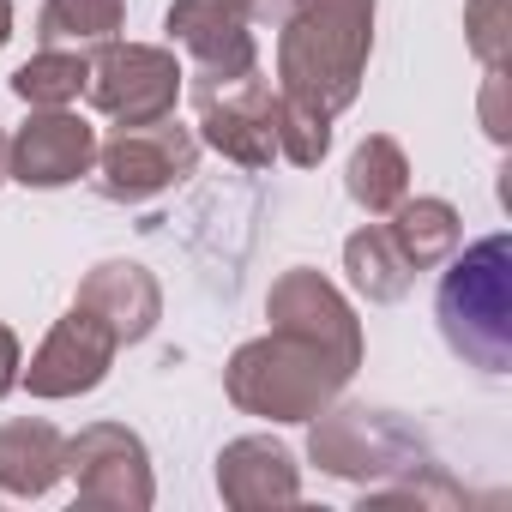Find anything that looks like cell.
<instances>
[{
  "instance_id": "obj_1",
  "label": "cell",
  "mask_w": 512,
  "mask_h": 512,
  "mask_svg": "<svg viewBox=\"0 0 512 512\" xmlns=\"http://www.w3.org/2000/svg\"><path fill=\"white\" fill-rule=\"evenodd\" d=\"M278 31V97L338 121L374 55V0H290Z\"/></svg>"
},
{
  "instance_id": "obj_2",
  "label": "cell",
  "mask_w": 512,
  "mask_h": 512,
  "mask_svg": "<svg viewBox=\"0 0 512 512\" xmlns=\"http://www.w3.org/2000/svg\"><path fill=\"white\" fill-rule=\"evenodd\" d=\"M440 332L458 362L482 374L512 368V247L506 235H488L464 260H452L440 284Z\"/></svg>"
},
{
  "instance_id": "obj_3",
  "label": "cell",
  "mask_w": 512,
  "mask_h": 512,
  "mask_svg": "<svg viewBox=\"0 0 512 512\" xmlns=\"http://www.w3.org/2000/svg\"><path fill=\"white\" fill-rule=\"evenodd\" d=\"M350 380L302 338L290 332H266V338H247L229 368H223V392L235 410L247 416H266V422H314Z\"/></svg>"
},
{
  "instance_id": "obj_4",
  "label": "cell",
  "mask_w": 512,
  "mask_h": 512,
  "mask_svg": "<svg viewBox=\"0 0 512 512\" xmlns=\"http://www.w3.org/2000/svg\"><path fill=\"white\" fill-rule=\"evenodd\" d=\"M308 452L320 470L344 476V482H392L416 464H428V446L422 434H410L392 410H368V404H326L314 416V434H308Z\"/></svg>"
},
{
  "instance_id": "obj_5",
  "label": "cell",
  "mask_w": 512,
  "mask_h": 512,
  "mask_svg": "<svg viewBox=\"0 0 512 512\" xmlns=\"http://www.w3.org/2000/svg\"><path fill=\"white\" fill-rule=\"evenodd\" d=\"M199 163V133L181 127L175 115L163 121H139V127H115V139H97V193L115 205H145L157 193H169L175 181H187Z\"/></svg>"
},
{
  "instance_id": "obj_6",
  "label": "cell",
  "mask_w": 512,
  "mask_h": 512,
  "mask_svg": "<svg viewBox=\"0 0 512 512\" xmlns=\"http://www.w3.org/2000/svg\"><path fill=\"white\" fill-rule=\"evenodd\" d=\"M181 79L187 67L175 61V49H157V43H103L91 49V79H85V97L121 121V127H139V121H163L175 115L181 103Z\"/></svg>"
},
{
  "instance_id": "obj_7",
  "label": "cell",
  "mask_w": 512,
  "mask_h": 512,
  "mask_svg": "<svg viewBox=\"0 0 512 512\" xmlns=\"http://www.w3.org/2000/svg\"><path fill=\"white\" fill-rule=\"evenodd\" d=\"M193 109H199V145L223 151L241 169H266L278 157V91L253 73L235 79H193Z\"/></svg>"
},
{
  "instance_id": "obj_8",
  "label": "cell",
  "mask_w": 512,
  "mask_h": 512,
  "mask_svg": "<svg viewBox=\"0 0 512 512\" xmlns=\"http://www.w3.org/2000/svg\"><path fill=\"white\" fill-rule=\"evenodd\" d=\"M266 320H272V332H290V338L314 344L344 380L362 368V326H356L350 302H344L314 266H296V272H284V278L272 284Z\"/></svg>"
},
{
  "instance_id": "obj_9",
  "label": "cell",
  "mask_w": 512,
  "mask_h": 512,
  "mask_svg": "<svg viewBox=\"0 0 512 512\" xmlns=\"http://www.w3.org/2000/svg\"><path fill=\"white\" fill-rule=\"evenodd\" d=\"M67 476L79 482V500L85 506L145 512L157 500L145 440L133 428H121V422H91L85 434H73L67 440Z\"/></svg>"
},
{
  "instance_id": "obj_10",
  "label": "cell",
  "mask_w": 512,
  "mask_h": 512,
  "mask_svg": "<svg viewBox=\"0 0 512 512\" xmlns=\"http://www.w3.org/2000/svg\"><path fill=\"white\" fill-rule=\"evenodd\" d=\"M115 332L91 314V308H67L49 338L37 344V356L19 368V386H31V398H85L109 380V362H115Z\"/></svg>"
},
{
  "instance_id": "obj_11",
  "label": "cell",
  "mask_w": 512,
  "mask_h": 512,
  "mask_svg": "<svg viewBox=\"0 0 512 512\" xmlns=\"http://www.w3.org/2000/svg\"><path fill=\"white\" fill-rule=\"evenodd\" d=\"M163 25H169V43L193 67L187 79H235L260 67L247 0H175Z\"/></svg>"
},
{
  "instance_id": "obj_12",
  "label": "cell",
  "mask_w": 512,
  "mask_h": 512,
  "mask_svg": "<svg viewBox=\"0 0 512 512\" xmlns=\"http://www.w3.org/2000/svg\"><path fill=\"white\" fill-rule=\"evenodd\" d=\"M97 163V127L73 109H31V121L7 139V181L25 187H67L91 175Z\"/></svg>"
},
{
  "instance_id": "obj_13",
  "label": "cell",
  "mask_w": 512,
  "mask_h": 512,
  "mask_svg": "<svg viewBox=\"0 0 512 512\" xmlns=\"http://www.w3.org/2000/svg\"><path fill=\"white\" fill-rule=\"evenodd\" d=\"M217 494H223L235 512L296 506V500H302V476H296L290 446H278V440H266V434L229 440V446L217 452Z\"/></svg>"
},
{
  "instance_id": "obj_14",
  "label": "cell",
  "mask_w": 512,
  "mask_h": 512,
  "mask_svg": "<svg viewBox=\"0 0 512 512\" xmlns=\"http://www.w3.org/2000/svg\"><path fill=\"white\" fill-rule=\"evenodd\" d=\"M79 308H91V314L115 332V344H139V338L157 332L163 290H157V278H151L145 266H133V260H103V266H91V278L79 284Z\"/></svg>"
},
{
  "instance_id": "obj_15",
  "label": "cell",
  "mask_w": 512,
  "mask_h": 512,
  "mask_svg": "<svg viewBox=\"0 0 512 512\" xmlns=\"http://www.w3.org/2000/svg\"><path fill=\"white\" fill-rule=\"evenodd\" d=\"M67 476V440L55 422H0V494L37 500Z\"/></svg>"
},
{
  "instance_id": "obj_16",
  "label": "cell",
  "mask_w": 512,
  "mask_h": 512,
  "mask_svg": "<svg viewBox=\"0 0 512 512\" xmlns=\"http://www.w3.org/2000/svg\"><path fill=\"white\" fill-rule=\"evenodd\" d=\"M386 217H392L386 235L398 241V253L410 260V272H434V266H446L452 253H458L464 223H458L452 199H434V193H422V199H398Z\"/></svg>"
},
{
  "instance_id": "obj_17",
  "label": "cell",
  "mask_w": 512,
  "mask_h": 512,
  "mask_svg": "<svg viewBox=\"0 0 512 512\" xmlns=\"http://www.w3.org/2000/svg\"><path fill=\"white\" fill-rule=\"evenodd\" d=\"M344 187H350V199H356L368 217H386L398 199H410V157H404V145L386 139V133H368V139L350 151Z\"/></svg>"
},
{
  "instance_id": "obj_18",
  "label": "cell",
  "mask_w": 512,
  "mask_h": 512,
  "mask_svg": "<svg viewBox=\"0 0 512 512\" xmlns=\"http://www.w3.org/2000/svg\"><path fill=\"white\" fill-rule=\"evenodd\" d=\"M127 25V0H43L37 13V43L43 49H103Z\"/></svg>"
},
{
  "instance_id": "obj_19",
  "label": "cell",
  "mask_w": 512,
  "mask_h": 512,
  "mask_svg": "<svg viewBox=\"0 0 512 512\" xmlns=\"http://www.w3.org/2000/svg\"><path fill=\"white\" fill-rule=\"evenodd\" d=\"M344 272H350V284L368 302H404L410 284H416V272H410L404 253H398V241L386 235V223H368V229H356L344 241Z\"/></svg>"
},
{
  "instance_id": "obj_20",
  "label": "cell",
  "mask_w": 512,
  "mask_h": 512,
  "mask_svg": "<svg viewBox=\"0 0 512 512\" xmlns=\"http://www.w3.org/2000/svg\"><path fill=\"white\" fill-rule=\"evenodd\" d=\"M91 79V55L79 49H37L19 73H13V97L31 109H73L85 97Z\"/></svg>"
},
{
  "instance_id": "obj_21",
  "label": "cell",
  "mask_w": 512,
  "mask_h": 512,
  "mask_svg": "<svg viewBox=\"0 0 512 512\" xmlns=\"http://www.w3.org/2000/svg\"><path fill=\"white\" fill-rule=\"evenodd\" d=\"M326 151H332V115L296 97H278V157H290L296 169H314L326 163Z\"/></svg>"
},
{
  "instance_id": "obj_22",
  "label": "cell",
  "mask_w": 512,
  "mask_h": 512,
  "mask_svg": "<svg viewBox=\"0 0 512 512\" xmlns=\"http://www.w3.org/2000/svg\"><path fill=\"white\" fill-rule=\"evenodd\" d=\"M464 31L482 73H500L512 61V0H464Z\"/></svg>"
},
{
  "instance_id": "obj_23",
  "label": "cell",
  "mask_w": 512,
  "mask_h": 512,
  "mask_svg": "<svg viewBox=\"0 0 512 512\" xmlns=\"http://www.w3.org/2000/svg\"><path fill=\"white\" fill-rule=\"evenodd\" d=\"M506 127H512V121H506V67H500V73L482 79V133H488L494 145H506Z\"/></svg>"
},
{
  "instance_id": "obj_24",
  "label": "cell",
  "mask_w": 512,
  "mask_h": 512,
  "mask_svg": "<svg viewBox=\"0 0 512 512\" xmlns=\"http://www.w3.org/2000/svg\"><path fill=\"white\" fill-rule=\"evenodd\" d=\"M19 368H25L19 338H13V326H0V398H7V392L19 386Z\"/></svg>"
},
{
  "instance_id": "obj_25",
  "label": "cell",
  "mask_w": 512,
  "mask_h": 512,
  "mask_svg": "<svg viewBox=\"0 0 512 512\" xmlns=\"http://www.w3.org/2000/svg\"><path fill=\"white\" fill-rule=\"evenodd\" d=\"M284 13H290V0H247V19H253V25H272V31H278Z\"/></svg>"
},
{
  "instance_id": "obj_26",
  "label": "cell",
  "mask_w": 512,
  "mask_h": 512,
  "mask_svg": "<svg viewBox=\"0 0 512 512\" xmlns=\"http://www.w3.org/2000/svg\"><path fill=\"white\" fill-rule=\"evenodd\" d=\"M7 37H13V0H0V49H7Z\"/></svg>"
},
{
  "instance_id": "obj_27",
  "label": "cell",
  "mask_w": 512,
  "mask_h": 512,
  "mask_svg": "<svg viewBox=\"0 0 512 512\" xmlns=\"http://www.w3.org/2000/svg\"><path fill=\"white\" fill-rule=\"evenodd\" d=\"M0 181H7V133H0Z\"/></svg>"
}]
</instances>
